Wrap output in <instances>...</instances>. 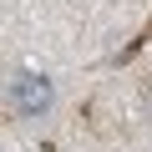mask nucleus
<instances>
[{
  "instance_id": "nucleus-1",
  "label": "nucleus",
  "mask_w": 152,
  "mask_h": 152,
  "mask_svg": "<svg viewBox=\"0 0 152 152\" xmlns=\"http://www.w3.org/2000/svg\"><path fill=\"white\" fill-rule=\"evenodd\" d=\"M5 102H10V112H20V117H41V112H51V102H56V86L46 81L41 71H20V76H10Z\"/></svg>"
}]
</instances>
